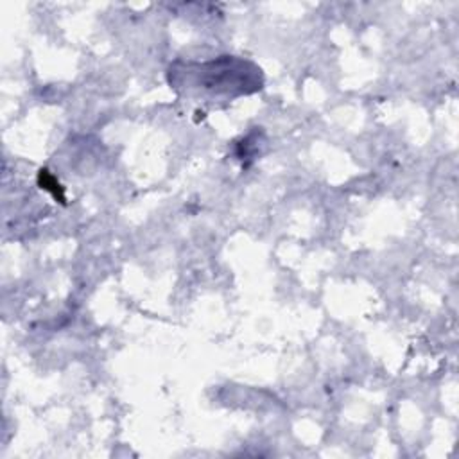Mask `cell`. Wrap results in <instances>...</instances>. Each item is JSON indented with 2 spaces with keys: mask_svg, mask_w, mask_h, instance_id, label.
<instances>
[{
  "mask_svg": "<svg viewBox=\"0 0 459 459\" xmlns=\"http://www.w3.org/2000/svg\"><path fill=\"white\" fill-rule=\"evenodd\" d=\"M260 70H246V63L237 61V59H217V61H210V63H203V65H188L186 66V75L192 77L190 82H186V86L192 88H203V91H208L212 95L217 93H246L247 88L251 86L253 90L260 88L256 79H242L247 75H256Z\"/></svg>",
  "mask_w": 459,
  "mask_h": 459,
  "instance_id": "6da1fadb",
  "label": "cell"
}]
</instances>
